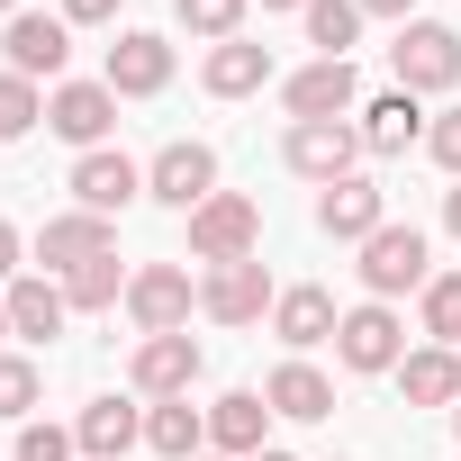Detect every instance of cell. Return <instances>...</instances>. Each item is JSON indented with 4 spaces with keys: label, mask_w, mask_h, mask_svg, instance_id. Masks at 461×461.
Instances as JSON below:
<instances>
[{
    "label": "cell",
    "mask_w": 461,
    "mask_h": 461,
    "mask_svg": "<svg viewBox=\"0 0 461 461\" xmlns=\"http://www.w3.org/2000/svg\"><path fill=\"white\" fill-rule=\"evenodd\" d=\"M389 73H398V91L434 100V91H452V82H461V37H452L443 19H407V28H398V46H389Z\"/></svg>",
    "instance_id": "1"
},
{
    "label": "cell",
    "mask_w": 461,
    "mask_h": 461,
    "mask_svg": "<svg viewBox=\"0 0 461 461\" xmlns=\"http://www.w3.org/2000/svg\"><path fill=\"white\" fill-rule=\"evenodd\" d=\"M281 163H290L299 181L335 190V181H353V163H362V127H344V118H299V127L281 136Z\"/></svg>",
    "instance_id": "2"
},
{
    "label": "cell",
    "mask_w": 461,
    "mask_h": 461,
    "mask_svg": "<svg viewBox=\"0 0 461 461\" xmlns=\"http://www.w3.org/2000/svg\"><path fill=\"white\" fill-rule=\"evenodd\" d=\"M190 254H199V263H245V254H263V208H254L245 190H217L208 208H190Z\"/></svg>",
    "instance_id": "3"
},
{
    "label": "cell",
    "mask_w": 461,
    "mask_h": 461,
    "mask_svg": "<svg viewBox=\"0 0 461 461\" xmlns=\"http://www.w3.org/2000/svg\"><path fill=\"white\" fill-rule=\"evenodd\" d=\"M272 299H281V290H272L263 254H245V263H208V281H199V317H208V326H263Z\"/></svg>",
    "instance_id": "4"
},
{
    "label": "cell",
    "mask_w": 461,
    "mask_h": 461,
    "mask_svg": "<svg viewBox=\"0 0 461 461\" xmlns=\"http://www.w3.org/2000/svg\"><path fill=\"white\" fill-rule=\"evenodd\" d=\"M190 308H199V290H190L181 263H136V281H127L136 335H190Z\"/></svg>",
    "instance_id": "5"
},
{
    "label": "cell",
    "mask_w": 461,
    "mask_h": 461,
    "mask_svg": "<svg viewBox=\"0 0 461 461\" xmlns=\"http://www.w3.org/2000/svg\"><path fill=\"white\" fill-rule=\"evenodd\" d=\"M335 362H344V371H398V362H407V326H398V308H389V299L344 308V326H335Z\"/></svg>",
    "instance_id": "6"
},
{
    "label": "cell",
    "mask_w": 461,
    "mask_h": 461,
    "mask_svg": "<svg viewBox=\"0 0 461 461\" xmlns=\"http://www.w3.org/2000/svg\"><path fill=\"white\" fill-rule=\"evenodd\" d=\"M434 281V263H425V236H416V226H380V236L362 245V290L371 299H407V290H425Z\"/></svg>",
    "instance_id": "7"
},
{
    "label": "cell",
    "mask_w": 461,
    "mask_h": 461,
    "mask_svg": "<svg viewBox=\"0 0 461 461\" xmlns=\"http://www.w3.org/2000/svg\"><path fill=\"white\" fill-rule=\"evenodd\" d=\"M73 64V19H46V10H19L10 37H0V73H28V82H55Z\"/></svg>",
    "instance_id": "8"
},
{
    "label": "cell",
    "mask_w": 461,
    "mask_h": 461,
    "mask_svg": "<svg viewBox=\"0 0 461 461\" xmlns=\"http://www.w3.org/2000/svg\"><path fill=\"white\" fill-rule=\"evenodd\" d=\"M46 127H55L64 145L100 154L109 127H118V91H109V82H55V91H46Z\"/></svg>",
    "instance_id": "9"
},
{
    "label": "cell",
    "mask_w": 461,
    "mask_h": 461,
    "mask_svg": "<svg viewBox=\"0 0 461 461\" xmlns=\"http://www.w3.org/2000/svg\"><path fill=\"white\" fill-rule=\"evenodd\" d=\"M145 199H163V208H181V217H190V208H208V199H217V154H208V145H190V136H181V145H163V154L145 163Z\"/></svg>",
    "instance_id": "10"
},
{
    "label": "cell",
    "mask_w": 461,
    "mask_h": 461,
    "mask_svg": "<svg viewBox=\"0 0 461 461\" xmlns=\"http://www.w3.org/2000/svg\"><path fill=\"white\" fill-rule=\"evenodd\" d=\"M199 371H208L199 335H145V344H136V362H127L136 398H190V380H199Z\"/></svg>",
    "instance_id": "11"
},
{
    "label": "cell",
    "mask_w": 461,
    "mask_h": 461,
    "mask_svg": "<svg viewBox=\"0 0 461 461\" xmlns=\"http://www.w3.org/2000/svg\"><path fill=\"white\" fill-rule=\"evenodd\" d=\"M100 254H118V217L64 208V217L37 226V263H46V272H82V263H100Z\"/></svg>",
    "instance_id": "12"
},
{
    "label": "cell",
    "mask_w": 461,
    "mask_h": 461,
    "mask_svg": "<svg viewBox=\"0 0 461 461\" xmlns=\"http://www.w3.org/2000/svg\"><path fill=\"white\" fill-rule=\"evenodd\" d=\"M389 226V190L380 181H335V190H317V236H335V245H371Z\"/></svg>",
    "instance_id": "13"
},
{
    "label": "cell",
    "mask_w": 461,
    "mask_h": 461,
    "mask_svg": "<svg viewBox=\"0 0 461 461\" xmlns=\"http://www.w3.org/2000/svg\"><path fill=\"white\" fill-rule=\"evenodd\" d=\"M353 100H362V82H353V64H344V55H317L308 73H290V82H281L290 127H299V118H344Z\"/></svg>",
    "instance_id": "14"
},
{
    "label": "cell",
    "mask_w": 461,
    "mask_h": 461,
    "mask_svg": "<svg viewBox=\"0 0 461 461\" xmlns=\"http://www.w3.org/2000/svg\"><path fill=\"white\" fill-rule=\"evenodd\" d=\"M0 299H10V335H19V344H55V335L73 326V299H64V281H46V272H19Z\"/></svg>",
    "instance_id": "15"
},
{
    "label": "cell",
    "mask_w": 461,
    "mask_h": 461,
    "mask_svg": "<svg viewBox=\"0 0 461 461\" xmlns=\"http://www.w3.org/2000/svg\"><path fill=\"white\" fill-rule=\"evenodd\" d=\"M118 100H154L163 82H172V46L154 37V28H127L118 46H109V73H100Z\"/></svg>",
    "instance_id": "16"
},
{
    "label": "cell",
    "mask_w": 461,
    "mask_h": 461,
    "mask_svg": "<svg viewBox=\"0 0 461 461\" xmlns=\"http://www.w3.org/2000/svg\"><path fill=\"white\" fill-rule=\"evenodd\" d=\"M73 199H82L91 217H118V208H136V199H145V172H136L118 145H100V154H82V163H73Z\"/></svg>",
    "instance_id": "17"
},
{
    "label": "cell",
    "mask_w": 461,
    "mask_h": 461,
    "mask_svg": "<svg viewBox=\"0 0 461 461\" xmlns=\"http://www.w3.org/2000/svg\"><path fill=\"white\" fill-rule=\"evenodd\" d=\"M335 326H344V308H335V290H317V281H299V290H281V299H272V335H281L290 353L335 344Z\"/></svg>",
    "instance_id": "18"
},
{
    "label": "cell",
    "mask_w": 461,
    "mask_h": 461,
    "mask_svg": "<svg viewBox=\"0 0 461 461\" xmlns=\"http://www.w3.org/2000/svg\"><path fill=\"white\" fill-rule=\"evenodd\" d=\"M263 434H272V398H263V389H226V398L208 407V443H217V452L254 461V452H263Z\"/></svg>",
    "instance_id": "19"
},
{
    "label": "cell",
    "mask_w": 461,
    "mask_h": 461,
    "mask_svg": "<svg viewBox=\"0 0 461 461\" xmlns=\"http://www.w3.org/2000/svg\"><path fill=\"white\" fill-rule=\"evenodd\" d=\"M73 443H82L91 461H127V452L145 443V416H136L127 398H91V407L73 416Z\"/></svg>",
    "instance_id": "20"
},
{
    "label": "cell",
    "mask_w": 461,
    "mask_h": 461,
    "mask_svg": "<svg viewBox=\"0 0 461 461\" xmlns=\"http://www.w3.org/2000/svg\"><path fill=\"white\" fill-rule=\"evenodd\" d=\"M389 380L407 389V407H461V353L452 344H416Z\"/></svg>",
    "instance_id": "21"
},
{
    "label": "cell",
    "mask_w": 461,
    "mask_h": 461,
    "mask_svg": "<svg viewBox=\"0 0 461 461\" xmlns=\"http://www.w3.org/2000/svg\"><path fill=\"white\" fill-rule=\"evenodd\" d=\"M416 136H425V100H416V91L362 100V154H407Z\"/></svg>",
    "instance_id": "22"
},
{
    "label": "cell",
    "mask_w": 461,
    "mask_h": 461,
    "mask_svg": "<svg viewBox=\"0 0 461 461\" xmlns=\"http://www.w3.org/2000/svg\"><path fill=\"white\" fill-rule=\"evenodd\" d=\"M263 398H272V416H290V425H317V416H335V380H326L317 362H281V371L263 380Z\"/></svg>",
    "instance_id": "23"
},
{
    "label": "cell",
    "mask_w": 461,
    "mask_h": 461,
    "mask_svg": "<svg viewBox=\"0 0 461 461\" xmlns=\"http://www.w3.org/2000/svg\"><path fill=\"white\" fill-rule=\"evenodd\" d=\"M145 452H163V461H199V452H208V407H190V398H154V407H145Z\"/></svg>",
    "instance_id": "24"
},
{
    "label": "cell",
    "mask_w": 461,
    "mask_h": 461,
    "mask_svg": "<svg viewBox=\"0 0 461 461\" xmlns=\"http://www.w3.org/2000/svg\"><path fill=\"white\" fill-rule=\"evenodd\" d=\"M199 82H208L217 100H245V91H263V82H272V46H254V37H226V46H208Z\"/></svg>",
    "instance_id": "25"
},
{
    "label": "cell",
    "mask_w": 461,
    "mask_h": 461,
    "mask_svg": "<svg viewBox=\"0 0 461 461\" xmlns=\"http://www.w3.org/2000/svg\"><path fill=\"white\" fill-rule=\"evenodd\" d=\"M299 19H308V46H317V55H344V64H353V37H362V0H308Z\"/></svg>",
    "instance_id": "26"
},
{
    "label": "cell",
    "mask_w": 461,
    "mask_h": 461,
    "mask_svg": "<svg viewBox=\"0 0 461 461\" xmlns=\"http://www.w3.org/2000/svg\"><path fill=\"white\" fill-rule=\"evenodd\" d=\"M416 317H425V335H434V344H452V353H461V272H434V281L416 290Z\"/></svg>",
    "instance_id": "27"
},
{
    "label": "cell",
    "mask_w": 461,
    "mask_h": 461,
    "mask_svg": "<svg viewBox=\"0 0 461 461\" xmlns=\"http://www.w3.org/2000/svg\"><path fill=\"white\" fill-rule=\"evenodd\" d=\"M46 127V91L28 82V73H0V145H19V136H37Z\"/></svg>",
    "instance_id": "28"
},
{
    "label": "cell",
    "mask_w": 461,
    "mask_h": 461,
    "mask_svg": "<svg viewBox=\"0 0 461 461\" xmlns=\"http://www.w3.org/2000/svg\"><path fill=\"white\" fill-rule=\"evenodd\" d=\"M127 281H136V272H118V254H100V263L64 272V299H73V308H118V299H127Z\"/></svg>",
    "instance_id": "29"
},
{
    "label": "cell",
    "mask_w": 461,
    "mask_h": 461,
    "mask_svg": "<svg viewBox=\"0 0 461 461\" xmlns=\"http://www.w3.org/2000/svg\"><path fill=\"white\" fill-rule=\"evenodd\" d=\"M37 398H46V371L28 353H0V425H28Z\"/></svg>",
    "instance_id": "30"
},
{
    "label": "cell",
    "mask_w": 461,
    "mask_h": 461,
    "mask_svg": "<svg viewBox=\"0 0 461 461\" xmlns=\"http://www.w3.org/2000/svg\"><path fill=\"white\" fill-rule=\"evenodd\" d=\"M172 19L190 28V37H208V46H226L245 28V0H172Z\"/></svg>",
    "instance_id": "31"
},
{
    "label": "cell",
    "mask_w": 461,
    "mask_h": 461,
    "mask_svg": "<svg viewBox=\"0 0 461 461\" xmlns=\"http://www.w3.org/2000/svg\"><path fill=\"white\" fill-rule=\"evenodd\" d=\"M82 443L64 434V425H19V461H73Z\"/></svg>",
    "instance_id": "32"
},
{
    "label": "cell",
    "mask_w": 461,
    "mask_h": 461,
    "mask_svg": "<svg viewBox=\"0 0 461 461\" xmlns=\"http://www.w3.org/2000/svg\"><path fill=\"white\" fill-rule=\"evenodd\" d=\"M425 154H434V163H443V172L461 181V109H443V118L425 127Z\"/></svg>",
    "instance_id": "33"
},
{
    "label": "cell",
    "mask_w": 461,
    "mask_h": 461,
    "mask_svg": "<svg viewBox=\"0 0 461 461\" xmlns=\"http://www.w3.org/2000/svg\"><path fill=\"white\" fill-rule=\"evenodd\" d=\"M118 10H127V0H64V19H73V28H109Z\"/></svg>",
    "instance_id": "34"
},
{
    "label": "cell",
    "mask_w": 461,
    "mask_h": 461,
    "mask_svg": "<svg viewBox=\"0 0 461 461\" xmlns=\"http://www.w3.org/2000/svg\"><path fill=\"white\" fill-rule=\"evenodd\" d=\"M10 281H19V226L0 217V290H10Z\"/></svg>",
    "instance_id": "35"
},
{
    "label": "cell",
    "mask_w": 461,
    "mask_h": 461,
    "mask_svg": "<svg viewBox=\"0 0 461 461\" xmlns=\"http://www.w3.org/2000/svg\"><path fill=\"white\" fill-rule=\"evenodd\" d=\"M362 19H398V28H407V19H416V0H362Z\"/></svg>",
    "instance_id": "36"
},
{
    "label": "cell",
    "mask_w": 461,
    "mask_h": 461,
    "mask_svg": "<svg viewBox=\"0 0 461 461\" xmlns=\"http://www.w3.org/2000/svg\"><path fill=\"white\" fill-rule=\"evenodd\" d=\"M443 226H452V245H461V181L443 190Z\"/></svg>",
    "instance_id": "37"
},
{
    "label": "cell",
    "mask_w": 461,
    "mask_h": 461,
    "mask_svg": "<svg viewBox=\"0 0 461 461\" xmlns=\"http://www.w3.org/2000/svg\"><path fill=\"white\" fill-rule=\"evenodd\" d=\"M254 461H299V452H281V443H263V452H254Z\"/></svg>",
    "instance_id": "38"
},
{
    "label": "cell",
    "mask_w": 461,
    "mask_h": 461,
    "mask_svg": "<svg viewBox=\"0 0 461 461\" xmlns=\"http://www.w3.org/2000/svg\"><path fill=\"white\" fill-rule=\"evenodd\" d=\"M263 10H308V0H263Z\"/></svg>",
    "instance_id": "39"
},
{
    "label": "cell",
    "mask_w": 461,
    "mask_h": 461,
    "mask_svg": "<svg viewBox=\"0 0 461 461\" xmlns=\"http://www.w3.org/2000/svg\"><path fill=\"white\" fill-rule=\"evenodd\" d=\"M0 344H10V299H0Z\"/></svg>",
    "instance_id": "40"
},
{
    "label": "cell",
    "mask_w": 461,
    "mask_h": 461,
    "mask_svg": "<svg viewBox=\"0 0 461 461\" xmlns=\"http://www.w3.org/2000/svg\"><path fill=\"white\" fill-rule=\"evenodd\" d=\"M0 19H19V0H0Z\"/></svg>",
    "instance_id": "41"
},
{
    "label": "cell",
    "mask_w": 461,
    "mask_h": 461,
    "mask_svg": "<svg viewBox=\"0 0 461 461\" xmlns=\"http://www.w3.org/2000/svg\"><path fill=\"white\" fill-rule=\"evenodd\" d=\"M452 434H461V407H452Z\"/></svg>",
    "instance_id": "42"
},
{
    "label": "cell",
    "mask_w": 461,
    "mask_h": 461,
    "mask_svg": "<svg viewBox=\"0 0 461 461\" xmlns=\"http://www.w3.org/2000/svg\"><path fill=\"white\" fill-rule=\"evenodd\" d=\"M199 461H217V452H199Z\"/></svg>",
    "instance_id": "43"
}]
</instances>
